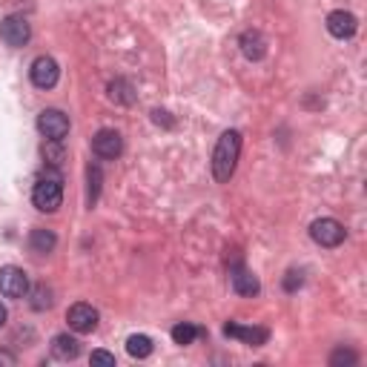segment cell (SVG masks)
I'll list each match as a JSON object with an SVG mask.
<instances>
[{
  "mask_svg": "<svg viewBox=\"0 0 367 367\" xmlns=\"http://www.w3.org/2000/svg\"><path fill=\"white\" fill-rule=\"evenodd\" d=\"M239 155H241V133L239 129H227L213 152V175L218 184H227L232 178L235 167H239Z\"/></svg>",
  "mask_w": 367,
  "mask_h": 367,
  "instance_id": "1",
  "label": "cell"
},
{
  "mask_svg": "<svg viewBox=\"0 0 367 367\" xmlns=\"http://www.w3.org/2000/svg\"><path fill=\"white\" fill-rule=\"evenodd\" d=\"M32 204L40 209V213H55V209L63 204V184L58 175H43L38 178L35 190H32Z\"/></svg>",
  "mask_w": 367,
  "mask_h": 367,
  "instance_id": "2",
  "label": "cell"
},
{
  "mask_svg": "<svg viewBox=\"0 0 367 367\" xmlns=\"http://www.w3.org/2000/svg\"><path fill=\"white\" fill-rule=\"evenodd\" d=\"M310 239L316 241L319 247H338L347 239L345 224H338L336 218H319L310 224Z\"/></svg>",
  "mask_w": 367,
  "mask_h": 367,
  "instance_id": "3",
  "label": "cell"
},
{
  "mask_svg": "<svg viewBox=\"0 0 367 367\" xmlns=\"http://www.w3.org/2000/svg\"><path fill=\"white\" fill-rule=\"evenodd\" d=\"M38 129L46 141H63L69 135V115L61 110H43L38 115Z\"/></svg>",
  "mask_w": 367,
  "mask_h": 367,
  "instance_id": "4",
  "label": "cell"
},
{
  "mask_svg": "<svg viewBox=\"0 0 367 367\" xmlns=\"http://www.w3.org/2000/svg\"><path fill=\"white\" fill-rule=\"evenodd\" d=\"M0 38H3L6 46L20 49V46L29 43L32 26H29V20L20 17V15H9V17H3V23H0Z\"/></svg>",
  "mask_w": 367,
  "mask_h": 367,
  "instance_id": "5",
  "label": "cell"
},
{
  "mask_svg": "<svg viewBox=\"0 0 367 367\" xmlns=\"http://www.w3.org/2000/svg\"><path fill=\"white\" fill-rule=\"evenodd\" d=\"M29 75H32V84H35L38 89H52V87L58 84V77H61V66H58L55 58L40 55V58L32 61Z\"/></svg>",
  "mask_w": 367,
  "mask_h": 367,
  "instance_id": "6",
  "label": "cell"
},
{
  "mask_svg": "<svg viewBox=\"0 0 367 367\" xmlns=\"http://www.w3.org/2000/svg\"><path fill=\"white\" fill-rule=\"evenodd\" d=\"M92 152L98 155V158H103V161H115L118 155L123 152V138H121V133H115V129H100V133H95V138H92Z\"/></svg>",
  "mask_w": 367,
  "mask_h": 367,
  "instance_id": "7",
  "label": "cell"
},
{
  "mask_svg": "<svg viewBox=\"0 0 367 367\" xmlns=\"http://www.w3.org/2000/svg\"><path fill=\"white\" fill-rule=\"evenodd\" d=\"M0 293L6 299H23L29 293V276L20 267H3L0 270Z\"/></svg>",
  "mask_w": 367,
  "mask_h": 367,
  "instance_id": "8",
  "label": "cell"
},
{
  "mask_svg": "<svg viewBox=\"0 0 367 367\" xmlns=\"http://www.w3.org/2000/svg\"><path fill=\"white\" fill-rule=\"evenodd\" d=\"M66 322H69V327L75 333L87 336V333H92L98 327V310L92 304H84V301L81 304H72L69 313H66Z\"/></svg>",
  "mask_w": 367,
  "mask_h": 367,
  "instance_id": "9",
  "label": "cell"
},
{
  "mask_svg": "<svg viewBox=\"0 0 367 367\" xmlns=\"http://www.w3.org/2000/svg\"><path fill=\"white\" fill-rule=\"evenodd\" d=\"M356 29H359V20H356V15H353V12L336 9V12H330V15H327V32H330L333 38L347 40V38H353V35H356Z\"/></svg>",
  "mask_w": 367,
  "mask_h": 367,
  "instance_id": "10",
  "label": "cell"
},
{
  "mask_svg": "<svg viewBox=\"0 0 367 367\" xmlns=\"http://www.w3.org/2000/svg\"><path fill=\"white\" fill-rule=\"evenodd\" d=\"M230 281H232V290L239 293V296H247V299L258 296V290H261V281L255 278V273H250V270L241 267V264L230 267Z\"/></svg>",
  "mask_w": 367,
  "mask_h": 367,
  "instance_id": "11",
  "label": "cell"
},
{
  "mask_svg": "<svg viewBox=\"0 0 367 367\" xmlns=\"http://www.w3.org/2000/svg\"><path fill=\"white\" fill-rule=\"evenodd\" d=\"M224 336L239 338V342H244V345H250V347L267 345V338H270V333H267L264 327H241V324H235V322L224 324Z\"/></svg>",
  "mask_w": 367,
  "mask_h": 367,
  "instance_id": "12",
  "label": "cell"
},
{
  "mask_svg": "<svg viewBox=\"0 0 367 367\" xmlns=\"http://www.w3.org/2000/svg\"><path fill=\"white\" fill-rule=\"evenodd\" d=\"M239 43H241V52H244L247 61H261L267 55V40H264V35H261L258 29H247Z\"/></svg>",
  "mask_w": 367,
  "mask_h": 367,
  "instance_id": "13",
  "label": "cell"
},
{
  "mask_svg": "<svg viewBox=\"0 0 367 367\" xmlns=\"http://www.w3.org/2000/svg\"><path fill=\"white\" fill-rule=\"evenodd\" d=\"M52 356L61 359V361H72V359L81 356V342L69 333H61V336L52 338Z\"/></svg>",
  "mask_w": 367,
  "mask_h": 367,
  "instance_id": "14",
  "label": "cell"
},
{
  "mask_svg": "<svg viewBox=\"0 0 367 367\" xmlns=\"http://www.w3.org/2000/svg\"><path fill=\"white\" fill-rule=\"evenodd\" d=\"M55 244H58V239H55V232H52V230L38 227V230H32V235H29V247H32V253L46 255V253L55 250Z\"/></svg>",
  "mask_w": 367,
  "mask_h": 367,
  "instance_id": "15",
  "label": "cell"
},
{
  "mask_svg": "<svg viewBox=\"0 0 367 367\" xmlns=\"http://www.w3.org/2000/svg\"><path fill=\"white\" fill-rule=\"evenodd\" d=\"M126 350L133 359H147L152 353V338L144 336V333H135V336H129L126 338Z\"/></svg>",
  "mask_w": 367,
  "mask_h": 367,
  "instance_id": "16",
  "label": "cell"
},
{
  "mask_svg": "<svg viewBox=\"0 0 367 367\" xmlns=\"http://www.w3.org/2000/svg\"><path fill=\"white\" fill-rule=\"evenodd\" d=\"M198 336H201V330H198L195 324H190V322H181V324H175V327H172V342H175V345H181V347L193 345Z\"/></svg>",
  "mask_w": 367,
  "mask_h": 367,
  "instance_id": "17",
  "label": "cell"
},
{
  "mask_svg": "<svg viewBox=\"0 0 367 367\" xmlns=\"http://www.w3.org/2000/svg\"><path fill=\"white\" fill-rule=\"evenodd\" d=\"M110 98H112L115 103H133V100H135L133 87H129V84L123 81V77H118V81L110 84Z\"/></svg>",
  "mask_w": 367,
  "mask_h": 367,
  "instance_id": "18",
  "label": "cell"
},
{
  "mask_svg": "<svg viewBox=\"0 0 367 367\" xmlns=\"http://www.w3.org/2000/svg\"><path fill=\"white\" fill-rule=\"evenodd\" d=\"M43 158H46L49 167H61L63 158H66V152H63L61 141H46V144H43Z\"/></svg>",
  "mask_w": 367,
  "mask_h": 367,
  "instance_id": "19",
  "label": "cell"
},
{
  "mask_svg": "<svg viewBox=\"0 0 367 367\" xmlns=\"http://www.w3.org/2000/svg\"><path fill=\"white\" fill-rule=\"evenodd\" d=\"M87 178H89V207L98 201V193H100V170L98 167H89L87 170Z\"/></svg>",
  "mask_w": 367,
  "mask_h": 367,
  "instance_id": "20",
  "label": "cell"
},
{
  "mask_svg": "<svg viewBox=\"0 0 367 367\" xmlns=\"http://www.w3.org/2000/svg\"><path fill=\"white\" fill-rule=\"evenodd\" d=\"M330 364L338 367V364H356V353L353 350H345V347H338L333 356H330Z\"/></svg>",
  "mask_w": 367,
  "mask_h": 367,
  "instance_id": "21",
  "label": "cell"
},
{
  "mask_svg": "<svg viewBox=\"0 0 367 367\" xmlns=\"http://www.w3.org/2000/svg\"><path fill=\"white\" fill-rule=\"evenodd\" d=\"M52 293L46 290V287H35V301H32V307L35 310H46V307H52V299H49Z\"/></svg>",
  "mask_w": 367,
  "mask_h": 367,
  "instance_id": "22",
  "label": "cell"
},
{
  "mask_svg": "<svg viewBox=\"0 0 367 367\" xmlns=\"http://www.w3.org/2000/svg\"><path fill=\"white\" fill-rule=\"evenodd\" d=\"M92 364H110V367H115V356L107 353V350H95L92 353Z\"/></svg>",
  "mask_w": 367,
  "mask_h": 367,
  "instance_id": "23",
  "label": "cell"
},
{
  "mask_svg": "<svg viewBox=\"0 0 367 367\" xmlns=\"http://www.w3.org/2000/svg\"><path fill=\"white\" fill-rule=\"evenodd\" d=\"M301 273H296V270H290L287 273V278H284V290H296V287H301Z\"/></svg>",
  "mask_w": 367,
  "mask_h": 367,
  "instance_id": "24",
  "label": "cell"
},
{
  "mask_svg": "<svg viewBox=\"0 0 367 367\" xmlns=\"http://www.w3.org/2000/svg\"><path fill=\"white\" fill-rule=\"evenodd\" d=\"M152 121H155V123H164V126H172V121H170L167 112H161V110H155V112H152Z\"/></svg>",
  "mask_w": 367,
  "mask_h": 367,
  "instance_id": "25",
  "label": "cell"
},
{
  "mask_svg": "<svg viewBox=\"0 0 367 367\" xmlns=\"http://www.w3.org/2000/svg\"><path fill=\"white\" fill-rule=\"evenodd\" d=\"M0 364H17V356L15 353H9V350H0Z\"/></svg>",
  "mask_w": 367,
  "mask_h": 367,
  "instance_id": "26",
  "label": "cell"
},
{
  "mask_svg": "<svg viewBox=\"0 0 367 367\" xmlns=\"http://www.w3.org/2000/svg\"><path fill=\"white\" fill-rule=\"evenodd\" d=\"M6 319H9V313H6V307H3V304H0V327L6 324Z\"/></svg>",
  "mask_w": 367,
  "mask_h": 367,
  "instance_id": "27",
  "label": "cell"
}]
</instances>
